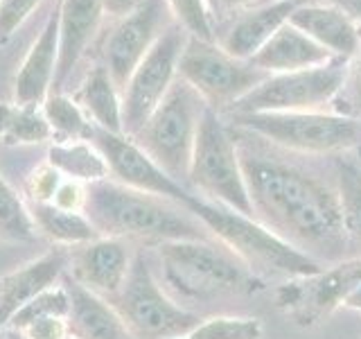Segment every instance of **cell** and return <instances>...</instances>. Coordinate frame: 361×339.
I'll list each match as a JSON object with an SVG mask.
<instances>
[{"label": "cell", "instance_id": "18", "mask_svg": "<svg viewBox=\"0 0 361 339\" xmlns=\"http://www.w3.org/2000/svg\"><path fill=\"white\" fill-rule=\"evenodd\" d=\"M102 0H61L59 5V64L54 86H61L82 59L99 28Z\"/></svg>", "mask_w": 361, "mask_h": 339}, {"label": "cell", "instance_id": "35", "mask_svg": "<svg viewBox=\"0 0 361 339\" xmlns=\"http://www.w3.org/2000/svg\"><path fill=\"white\" fill-rule=\"evenodd\" d=\"M52 206L63 208V210H82L84 213V203H86V186L79 184V181H61V186L56 188L54 197H52Z\"/></svg>", "mask_w": 361, "mask_h": 339}, {"label": "cell", "instance_id": "29", "mask_svg": "<svg viewBox=\"0 0 361 339\" xmlns=\"http://www.w3.org/2000/svg\"><path fill=\"white\" fill-rule=\"evenodd\" d=\"M338 199L343 210V229L348 242L361 246V172L353 165L338 167Z\"/></svg>", "mask_w": 361, "mask_h": 339}, {"label": "cell", "instance_id": "42", "mask_svg": "<svg viewBox=\"0 0 361 339\" xmlns=\"http://www.w3.org/2000/svg\"><path fill=\"white\" fill-rule=\"evenodd\" d=\"M176 339H190V337H188V335H185V337H176Z\"/></svg>", "mask_w": 361, "mask_h": 339}, {"label": "cell", "instance_id": "4", "mask_svg": "<svg viewBox=\"0 0 361 339\" xmlns=\"http://www.w3.org/2000/svg\"><path fill=\"white\" fill-rule=\"evenodd\" d=\"M206 109V100L188 82L176 77L161 105L131 136L145 150V154L154 158L180 186L188 184L192 152H195L199 124Z\"/></svg>", "mask_w": 361, "mask_h": 339}, {"label": "cell", "instance_id": "38", "mask_svg": "<svg viewBox=\"0 0 361 339\" xmlns=\"http://www.w3.org/2000/svg\"><path fill=\"white\" fill-rule=\"evenodd\" d=\"M338 305H343V308H348V310L361 312V285H357L355 290H350Z\"/></svg>", "mask_w": 361, "mask_h": 339}, {"label": "cell", "instance_id": "19", "mask_svg": "<svg viewBox=\"0 0 361 339\" xmlns=\"http://www.w3.org/2000/svg\"><path fill=\"white\" fill-rule=\"evenodd\" d=\"M291 25L307 34L325 50L348 59V56L359 54L361 37L355 25L341 7L330 5H298L289 16Z\"/></svg>", "mask_w": 361, "mask_h": 339}, {"label": "cell", "instance_id": "41", "mask_svg": "<svg viewBox=\"0 0 361 339\" xmlns=\"http://www.w3.org/2000/svg\"><path fill=\"white\" fill-rule=\"evenodd\" d=\"M206 3H208V5H210V7H212L214 11L219 9V0H206Z\"/></svg>", "mask_w": 361, "mask_h": 339}, {"label": "cell", "instance_id": "10", "mask_svg": "<svg viewBox=\"0 0 361 339\" xmlns=\"http://www.w3.org/2000/svg\"><path fill=\"white\" fill-rule=\"evenodd\" d=\"M120 314L135 335L145 339H176L190 335L199 326V316L176 305L158 285L147 260L138 254L118 292Z\"/></svg>", "mask_w": 361, "mask_h": 339}, {"label": "cell", "instance_id": "14", "mask_svg": "<svg viewBox=\"0 0 361 339\" xmlns=\"http://www.w3.org/2000/svg\"><path fill=\"white\" fill-rule=\"evenodd\" d=\"M127 246L118 237L99 235L82 244L73 258V278L95 294H118L131 269Z\"/></svg>", "mask_w": 361, "mask_h": 339}, {"label": "cell", "instance_id": "34", "mask_svg": "<svg viewBox=\"0 0 361 339\" xmlns=\"http://www.w3.org/2000/svg\"><path fill=\"white\" fill-rule=\"evenodd\" d=\"M61 174L48 163L41 165L39 170H34V174L27 181V192L32 195L34 203H50L56 188L61 186Z\"/></svg>", "mask_w": 361, "mask_h": 339}, {"label": "cell", "instance_id": "9", "mask_svg": "<svg viewBox=\"0 0 361 339\" xmlns=\"http://www.w3.org/2000/svg\"><path fill=\"white\" fill-rule=\"evenodd\" d=\"M178 77L206 100L210 109L233 107L237 100L262 84L269 73L251 61L235 59L221 45L190 37L178 59Z\"/></svg>", "mask_w": 361, "mask_h": 339}, {"label": "cell", "instance_id": "39", "mask_svg": "<svg viewBox=\"0 0 361 339\" xmlns=\"http://www.w3.org/2000/svg\"><path fill=\"white\" fill-rule=\"evenodd\" d=\"M336 3L350 18H353V16L361 18V0H336Z\"/></svg>", "mask_w": 361, "mask_h": 339}, {"label": "cell", "instance_id": "37", "mask_svg": "<svg viewBox=\"0 0 361 339\" xmlns=\"http://www.w3.org/2000/svg\"><path fill=\"white\" fill-rule=\"evenodd\" d=\"M350 93H353V97L359 102V107H361V56H359V61L355 64V68L350 71Z\"/></svg>", "mask_w": 361, "mask_h": 339}, {"label": "cell", "instance_id": "7", "mask_svg": "<svg viewBox=\"0 0 361 339\" xmlns=\"http://www.w3.org/2000/svg\"><path fill=\"white\" fill-rule=\"evenodd\" d=\"M251 133L278 147L305 154L348 152L361 145V120L321 111L298 113H248L235 116Z\"/></svg>", "mask_w": 361, "mask_h": 339}, {"label": "cell", "instance_id": "31", "mask_svg": "<svg viewBox=\"0 0 361 339\" xmlns=\"http://www.w3.org/2000/svg\"><path fill=\"white\" fill-rule=\"evenodd\" d=\"M190 339H259L262 323L251 316H210L188 335Z\"/></svg>", "mask_w": 361, "mask_h": 339}, {"label": "cell", "instance_id": "33", "mask_svg": "<svg viewBox=\"0 0 361 339\" xmlns=\"http://www.w3.org/2000/svg\"><path fill=\"white\" fill-rule=\"evenodd\" d=\"M39 3L41 0H0V39L11 37Z\"/></svg>", "mask_w": 361, "mask_h": 339}, {"label": "cell", "instance_id": "21", "mask_svg": "<svg viewBox=\"0 0 361 339\" xmlns=\"http://www.w3.org/2000/svg\"><path fill=\"white\" fill-rule=\"evenodd\" d=\"M9 326L23 339H68L71 333V297L63 280L43 290L25 308L11 316Z\"/></svg>", "mask_w": 361, "mask_h": 339}, {"label": "cell", "instance_id": "26", "mask_svg": "<svg viewBox=\"0 0 361 339\" xmlns=\"http://www.w3.org/2000/svg\"><path fill=\"white\" fill-rule=\"evenodd\" d=\"M34 224L59 244H86L99 237L95 226L82 210H63L52 203H34Z\"/></svg>", "mask_w": 361, "mask_h": 339}, {"label": "cell", "instance_id": "1", "mask_svg": "<svg viewBox=\"0 0 361 339\" xmlns=\"http://www.w3.org/2000/svg\"><path fill=\"white\" fill-rule=\"evenodd\" d=\"M240 163L257 222L312 258L341 256L348 237L338 190L296 165L251 150L240 152Z\"/></svg>", "mask_w": 361, "mask_h": 339}, {"label": "cell", "instance_id": "43", "mask_svg": "<svg viewBox=\"0 0 361 339\" xmlns=\"http://www.w3.org/2000/svg\"><path fill=\"white\" fill-rule=\"evenodd\" d=\"M68 339H77V337H73V335H71V337H68Z\"/></svg>", "mask_w": 361, "mask_h": 339}, {"label": "cell", "instance_id": "5", "mask_svg": "<svg viewBox=\"0 0 361 339\" xmlns=\"http://www.w3.org/2000/svg\"><path fill=\"white\" fill-rule=\"evenodd\" d=\"M163 276L180 297L214 299L242 292L251 282V271L224 244L208 240H172L158 244Z\"/></svg>", "mask_w": 361, "mask_h": 339}, {"label": "cell", "instance_id": "2", "mask_svg": "<svg viewBox=\"0 0 361 339\" xmlns=\"http://www.w3.org/2000/svg\"><path fill=\"white\" fill-rule=\"evenodd\" d=\"M84 215L104 237H138L152 242L206 240L203 226L185 206L102 179L86 184Z\"/></svg>", "mask_w": 361, "mask_h": 339}, {"label": "cell", "instance_id": "27", "mask_svg": "<svg viewBox=\"0 0 361 339\" xmlns=\"http://www.w3.org/2000/svg\"><path fill=\"white\" fill-rule=\"evenodd\" d=\"M52 129L37 105H0V141L7 145H32L52 138Z\"/></svg>", "mask_w": 361, "mask_h": 339}, {"label": "cell", "instance_id": "28", "mask_svg": "<svg viewBox=\"0 0 361 339\" xmlns=\"http://www.w3.org/2000/svg\"><path fill=\"white\" fill-rule=\"evenodd\" d=\"M43 116L52 133L61 136L63 141H88L93 133V122L88 120L79 102L66 95H48L43 102Z\"/></svg>", "mask_w": 361, "mask_h": 339}, {"label": "cell", "instance_id": "24", "mask_svg": "<svg viewBox=\"0 0 361 339\" xmlns=\"http://www.w3.org/2000/svg\"><path fill=\"white\" fill-rule=\"evenodd\" d=\"M79 107L84 109L88 120H93L95 127L111 133H124L122 93L104 66H97L88 73L86 82L79 88Z\"/></svg>", "mask_w": 361, "mask_h": 339}, {"label": "cell", "instance_id": "11", "mask_svg": "<svg viewBox=\"0 0 361 339\" xmlns=\"http://www.w3.org/2000/svg\"><path fill=\"white\" fill-rule=\"evenodd\" d=\"M190 34L174 20L142 56L122 88V131L131 136L138 131L154 109L161 105L167 90L178 77V59Z\"/></svg>", "mask_w": 361, "mask_h": 339}, {"label": "cell", "instance_id": "22", "mask_svg": "<svg viewBox=\"0 0 361 339\" xmlns=\"http://www.w3.org/2000/svg\"><path fill=\"white\" fill-rule=\"evenodd\" d=\"M66 263V254L61 249H56V251H50L48 256L23 267L16 274L3 278V287H0V331L20 308H25L32 299H37L43 290L52 287L63 276Z\"/></svg>", "mask_w": 361, "mask_h": 339}, {"label": "cell", "instance_id": "32", "mask_svg": "<svg viewBox=\"0 0 361 339\" xmlns=\"http://www.w3.org/2000/svg\"><path fill=\"white\" fill-rule=\"evenodd\" d=\"M169 11L174 14L176 23L183 28L190 37L201 41H212L214 30L210 20V5L206 0H167Z\"/></svg>", "mask_w": 361, "mask_h": 339}, {"label": "cell", "instance_id": "23", "mask_svg": "<svg viewBox=\"0 0 361 339\" xmlns=\"http://www.w3.org/2000/svg\"><path fill=\"white\" fill-rule=\"evenodd\" d=\"M298 7V0H276L267 7H259L251 14L237 18L226 32L221 48L235 59L251 61L253 54L274 37L276 30L289 20L291 11Z\"/></svg>", "mask_w": 361, "mask_h": 339}, {"label": "cell", "instance_id": "17", "mask_svg": "<svg viewBox=\"0 0 361 339\" xmlns=\"http://www.w3.org/2000/svg\"><path fill=\"white\" fill-rule=\"evenodd\" d=\"M71 297V333L77 339H133L122 314L73 276H61Z\"/></svg>", "mask_w": 361, "mask_h": 339}, {"label": "cell", "instance_id": "25", "mask_svg": "<svg viewBox=\"0 0 361 339\" xmlns=\"http://www.w3.org/2000/svg\"><path fill=\"white\" fill-rule=\"evenodd\" d=\"M50 165L61 177L79 184H95L109 177L104 156L90 141H66L50 147Z\"/></svg>", "mask_w": 361, "mask_h": 339}, {"label": "cell", "instance_id": "3", "mask_svg": "<svg viewBox=\"0 0 361 339\" xmlns=\"http://www.w3.org/2000/svg\"><path fill=\"white\" fill-rule=\"evenodd\" d=\"M185 208L217 237L219 244L240 258L253 276H285L298 280L316 276L325 269L323 263L282 240L251 215L231 210L197 195L185 203Z\"/></svg>", "mask_w": 361, "mask_h": 339}, {"label": "cell", "instance_id": "15", "mask_svg": "<svg viewBox=\"0 0 361 339\" xmlns=\"http://www.w3.org/2000/svg\"><path fill=\"white\" fill-rule=\"evenodd\" d=\"M59 64V9L45 20L39 39L32 43L27 56L14 82V102L18 105H43L56 77Z\"/></svg>", "mask_w": 361, "mask_h": 339}, {"label": "cell", "instance_id": "20", "mask_svg": "<svg viewBox=\"0 0 361 339\" xmlns=\"http://www.w3.org/2000/svg\"><path fill=\"white\" fill-rule=\"evenodd\" d=\"M298 280L302 282L300 287H285L280 292L282 303H296L307 312H330L350 290L361 285V256Z\"/></svg>", "mask_w": 361, "mask_h": 339}, {"label": "cell", "instance_id": "36", "mask_svg": "<svg viewBox=\"0 0 361 339\" xmlns=\"http://www.w3.org/2000/svg\"><path fill=\"white\" fill-rule=\"evenodd\" d=\"M140 3H145V0H102L104 11H109V14L118 16V18L131 14V11L138 7Z\"/></svg>", "mask_w": 361, "mask_h": 339}, {"label": "cell", "instance_id": "12", "mask_svg": "<svg viewBox=\"0 0 361 339\" xmlns=\"http://www.w3.org/2000/svg\"><path fill=\"white\" fill-rule=\"evenodd\" d=\"M88 141L102 152L109 165V174H113L118 184L140 192H149V195L172 199L180 203V206H185L195 197L185 190V186H180L178 181L169 177L154 158L147 156L142 147L133 138H129V136L111 133L93 124V133H90Z\"/></svg>", "mask_w": 361, "mask_h": 339}, {"label": "cell", "instance_id": "30", "mask_svg": "<svg viewBox=\"0 0 361 339\" xmlns=\"http://www.w3.org/2000/svg\"><path fill=\"white\" fill-rule=\"evenodd\" d=\"M0 233L14 240H30L37 233L32 213L23 206V201L7 181L0 174Z\"/></svg>", "mask_w": 361, "mask_h": 339}, {"label": "cell", "instance_id": "40", "mask_svg": "<svg viewBox=\"0 0 361 339\" xmlns=\"http://www.w3.org/2000/svg\"><path fill=\"white\" fill-rule=\"evenodd\" d=\"M246 3H251V0H219V9H235Z\"/></svg>", "mask_w": 361, "mask_h": 339}, {"label": "cell", "instance_id": "16", "mask_svg": "<svg viewBox=\"0 0 361 339\" xmlns=\"http://www.w3.org/2000/svg\"><path fill=\"white\" fill-rule=\"evenodd\" d=\"M332 56L334 54L330 50H325L323 45H319L287 20L253 54L251 64L269 75H278V73H293V71H305V68L325 66L332 61Z\"/></svg>", "mask_w": 361, "mask_h": 339}, {"label": "cell", "instance_id": "13", "mask_svg": "<svg viewBox=\"0 0 361 339\" xmlns=\"http://www.w3.org/2000/svg\"><path fill=\"white\" fill-rule=\"evenodd\" d=\"M167 0H145L109 32L102 45V56L120 93L156 39L172 25V20H167Z\"/></svg>", "mask_w": 361, "mask_h": 339}, {"label": "cell", "instance_id": "44", "mask_svg": "<svg viewBox=\"0 0 361 339\" xmlns=\"http://www.w3.org/2000/svg\"><path fill=\"white\" fill-rule=\"evenodd\" d=\"M0 287H3V280H0Z\"/></svg>", "mask_w": 361, "mask_h": 339}, {"label": "cell", "instance_id": "6", "mask_svg": "<svg viewBox=\"0 0 361 339\" xmlns=\"http://www.w3.org/2000/svg\"><path fill=\"white\" fill-rule=\"evenodd\" d=\"M188 184L203 192L201 199L253 218L251 197H248L240 163V150H237L231 131L221 122L219 113L210 107L203 113L199 124Z\"/></svg>", "mask_w": 361, "mask_h": 339}, {"label": "cell", "instance_id": "8", "mask_svg": "<svg viewBox=\"0 0 361 339\" xmlns=\"http://www.w3.org/2000/svg\"><path fill=\"white\" fill-rule=\"evenodd\" d=\"M345 77V61H330L325 66L305 68V71L269 75L251 93L237 100L231 111L235 116L319 111L343 88Z\"/></svg>", "mask_w": 361, "mask_h": 339}]
</instances>
